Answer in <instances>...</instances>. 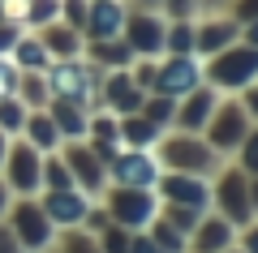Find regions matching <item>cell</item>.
Instances as JSON below:
<instances>
[{
    "label": "cell",
    "mask_w": 258,
    "mask_h": 253,
    "mask_svg": "<svg viewBox=\"0 0 258 253\" xmlns=\"http://www.w3.org/2000/svg\"><path fill=\"white\" fill-rule=\"evenodd\" d=\"M9 142H13L9 133H0V163H5V150H9Z\"/></svg>",
    "instance_id": "7dc6e473"
},
{
    "label": "cell",
    "mask_w": 258,
    "mask_h": 253,
    "mask_svg": "<svg viewBox=\"0 0 258 253\" xmlns=\"http://www.w3.org/2000/svg\"><path fill=\"white\" fill-rule=\"evenodd\" d=\"M159 159L155 150H142V146H120L116 159L108 163V185L116 189H155L159 181Z\"/></svg>",
    "instance_id": "9c48e42d"
},
{
    "label": "cell",
    "mask_w": 258,
    "mask_h": 253,
    "mask_svg": "<svg viewBox=\"0 0 258 253\" xmlns=\"http://www.w3.org/2000/svg\"><path fill=\"white\" fill-rule=\"evenodd\" d=\"M237 99H241V108H245V116L258 125V81H254V86H245V91H237Z\"/></svg>",
    "instance_id": "60d3db41"
},
{
    "label": "cell",
    "mask_w": 258,
    "mask_h": 253,
    "mask_svg": "<svg viewBox=\"0 0 258 253\" xmlns=\"http://www.w3.org/2000/svg\"><path fill=\"white\" fill-rule=\"evenodd\" d=\"M151 150H155L164 172H189V176H207V181L224 163V154H215L203 133H181V129H164V137Z\"/></svg>",
    "instance_id": "6da1fadb"
},
{
    "label": "cell",
    "mask_w": 258,
    "mask_h": 253,
    "mask_svg": "<svg viewBox=\"0 0 258 253\" xmlns=\"http://www.w3.org/2000/svg\"><path fill=\"white\" fill-rule=\"evenodd\" d=\"M18 99L26 103L30 112L47 108V103H52V86H47V73H22V77H18Z\"/></svg>",
    "instance_id": "484cf974"
},
{
    "label": "cell",
    "mask_w": 258,
    "mask_h": 253,
    "mask_svg": "<svg viewBox=\"0 0 258 253\" xmlns=\"http://www.w3.org/2000/svg\"><path fill=\"white\" fill-rule=\"evenodd\" d=\"M60 159H64L74 185L86 198H103V189H108V167L99 163V154H95L91 146L86 142H60Z\"/></svg>",
    "instance_id": "8fae6325"
},
{
    "label": "cell",
    "mask_w": 258,
    "mask_h": 253,
    "mask_svg": "<svg viewBox=\"0 0 258 253\" xmlns=\"http://www.w3.org/2000/svg\"><path fill=\"white\" fill-rule=\"evenodd\" d=\"M249 125H254V120L245 116V108H241L237 95H220V103H215L211 120L203 125V137L211 142V150H215V154L232 159V150H237L241 137L249 133Z\"/></svg>",
    "instance_id": "52a82bcc"
},
{
    "label": "cell",
    "mask_w": 258,
    "mask_h": 253,
    "mask_svg": "<svg viewBox=\"0 0 258 253\" xmlns=\"http://www.w3.org/2000/svg\"><path fill=\"white\" fill-rule=\"evenodd\" d=\"M18 35H22L18 22H0V56H9V47L18 43Z\"/></svg>",
    "instance_id": "b9f144b4"
},
{
    "label": "cell",
    "mask_w": 258,
    "mask_h": 253,
    "mask_svg": "<svg viewBox=\"0 0 258 253\" xmlns=\"http://www.w3.org/2000/svg\"><path fill=\"white\" fill-rule=\"evenodd\" d=\"M5 5H13V0H5Z\"/></svg>",
    "instance_id": "816d5d0a"
},
{
    "label": "cell",
    "mask_w": 258,
    "mask_h": 253,
    "mask_svg": "<svg viewBox=\"0 0 258 253\" xmlns=\"http://www.w3.org/2000/svg\"><path fill=\"white\" fill-rule=\"evenodd\" d=\"M207 210H194V206H172V202H159V219L164 223H172L181 236H189L194 227H198V219H203Z\"/></svg>",
    "instance_id": "f546056e"
},
{
    "label": "cell",
    "mask_w": 258,
    "mask_h": 253,
    "mask_svg": "<svg viewBox=\"0 0 258 253\" xmlns=\"http://www.w3.org/2000/svg\"><path fill=\"white\" fill-rule=\"evenodd\" d=\"M56 253H99V244L82 227H64V232H56Z\"/></svg>",
    "instance_id": "d6a6232c"
},
{
    "label": "cell",
    "mask_w": 258,
    "mask_h": 253,
    "mask_svg": "<svg viewBox=\"0 0 258 253\" xmlns=\"http://www.w3.org/2000/svg\"><path fill=\"white\" fill-rule=\"evenodd\" d=\"M138 112L151 120V125H159V129H172V116H176V99H168V95H147Z\"/></svg>",
    "instance_id": "4dcf8cb0"
},
{
    "label": "cell",
    "mask_w": 258,
    "mask_h": 253,
    "mask_svg": "<svg viewBox=\"0 0 258 253\" xmlns=\"http://www.w3.org/2000/svg\"><path fill=\"white\" fill-rule=\"evenodd\" d=\"M9 202H13V189L0 181V219H5V210H9Z\"/></svg>",
    "instance_id": "bcb514c9"
},
{
    "label": "cell",
    "mask_w": 258,
    "mask_h": 253,
    "mask_svg": "<svg viewBox=\"0 0 258 253\" xmlns=\"http://www.w3.org/2000/svg\"><path fill=\"white\" fill-rule=\"evenodd\" d=\"M43 73H47V86H52V95L82 103L86 112H99V108H103V69H99V64H91L86 56L52 60Z\"/></svg>",
    "instance_id": "7a4b0ae2"
},
{
    "label": "cell",
    "mask_w": 258,
    "mask_h": 253,
    "mask_svg": "<svg viewBox=\"0 0 258 253\" xmlns=\"http://www.w3.org/2000/svg\"><path fill=\"white\" fill-rule=\"evenodd\" d=\"M237 249L241 253H258V219H249L245 227H237Z\"/></svg>",
    "instance_id": "f35d334b"
},
{
    "label": "cell",
    "mask_w": 258,
    "mask_h": 253,
    "mask_svg": "<svg viewBox=\"0 0 258 253\" xmlns=\"http://www.w3.org/2000/svg\"><path fill=\"white\" fill-rule=\"evenodd\" d=\"M125 5L120 0H91V13H86L82 39H120V26H125Z\"/></svg>",
    "instance_id": "d6986e66"
},
{
    "label": "cell",
    "mask_w": 258,
    "mask_h": 253,
    "mask_svg": "<svg viewBox=\"0 0 258 253\" xmlns=\"http://www.w3.org/2000/svg\"><path fill=\"white\" fill-rule=\"evenodd\" d=\"M26 112H30V108L18 99V95H5V99H0V133L18 137L22 125H26Z\"/></svg>",
    "instance_id": "1f68e13d"
},
{
    "label": "cell",
    "mask_w": 258,
    "mask_h": 253,
    "mask_svg": "<svg viewBox=\"0 0 258 253\" xmlns=\"http://www.w3.org/2000/svg\"><path fill=\"white\" fill-rule=\"evenodd\" d=\"M9 60L18 64L22 73H43L47 64H52V56H47L43 39H39L35 30H22V35H18V43L9 47Z\"/></svg>",
    "instance_id": "cb8c5ba5"
},
{
    "label": "cell",
    "mask_w": 258,
    "mask_h": 253,
    "mask_svg": "<svg viewBox=\"0 0 258 253\" xmlns=\"http://www.w3.org/2000/svg\"><path fill=\"white\" fill-rule=\"evenodd\" d=\"M43 112L52 116V125L60 129V137H64V142H82V137H86V120H91V112H86L82 103L52 95V103H47Z\"/></svg>",
    "instance_id": "ffe728a7"
},
{
    "label": "cell",
    "mask_w": 258,
    "mask_h": 253,
    "mask_svg": "<svg viewBox=\"0 0 258 253\" xmlns=\"http://www.w3.org/2000/svg\"><path fill=\"white\" fill-rule=\"evenodd\" d=\"M0 22H13V18H9V5H5V0H0Z\"/></svg>",
    "instance_id": "c3c4849f"
},
{
    "label": "cell",
    "mask_w": 258,
    "mask_h": 253,
    "mask_svg": "<svg viewBox=\"0 0 258 253\" xmlns=\"http://www.w3.org/2000/svg\"><path fill=\"white\" fill-rule=\"evenodd\" d=\"M39 172H43V154L26 137H13L5 150V163H0V181L13 189V198H39V189H43Z\"/></svg>",
    "instance_id": "8992f818"
},
{
    "label": "cell",
    "mask_w": 258,
    "mask_h": 253,
    "mask_svg": "<svg viewBox=\"0 0 258 253\" xmlns=\"http://www.w3.org/2000/svg\"><path fill=\"white\" fill-rule=\"evenodd\" d=\"M129 253H164V249H159L147 232H134V236H129Z\"/></svg>",
    "instance_id": "7bdbcfd3"
},
{
    "label": "cell",
    "mask_w": 258,
    "mask_h": 253,
    "mask_svg": "<svg viewBox=\"0 0 258 253\" xmlns=\"http://www.w3.org/2000/svg\"><path fill=\"white\" fill-rule=\"evenodd\" d=\"M43 189H78L74 185V176H69V167H64V159H60V150H52V154H43ZM39 189V193H43Z\"/></svg>",
    "instance_id": "f1b7e54d"
},
{
    "label": "cell",
    "mask_w": 258,
    "mask_h": 253,
    "mask_svg": "<svg viewBox=\"0 0 258 253\" xmlns=\"http://www.w3.org/2000/svg\"><path fill=\"white\" fill-rule=\"evenodd\" d=\"M43 253H56V244H52V249H43Z\"/></svg>",
    "instance_id": "f907efd6"
},
{
    "label": "cell",
    "mask_w": 258,
    "mask_h": 253,
    "mask_svg": "<svg viewBox=\"0 0 258 253\" xmlns=\"http://www.w3.org/2000/svg\"><path fill=\"white\" fill-rule=\"evenodd\" d=\"M5 223H9V232L18 236V244L26 253H43V249L56 244V227H52V219L43 215L39 198H13L9 210H5Z\"/></svg>",
    "instance_id": "5b68a950"
},
{
    "label": "cell",
    "mask_w": 258,
    "mask_h": 253,
    "mask_svg": "<svg viewBox=\"0 0 258 253\" xmlns=\"http://www.w3.org/2000/svg\"><path fill=\"white\" fill-rule=\"evenodd\" d=\"M86 13H91V0H60V22H64V26L82 30L86 26Z\"/></svg>",
    "instance_id": "8d00e7d4"
},
{
    "label": "cell",
    "mask_w": 258,
    "mask_h": 253,
    "mask_svg": "<svg viewBox=\"0 0 258 253\" xmlns=\"http://www.w3.org/2000/svg\"><path fill=\"white\" fill-rule=\"evenodd\" d=\"M116 133H120V146H142V150H151V146L164 137V129L159 125H151L142 112H129V116H120V125H116Z\"/></svg>",
    "instance_id": "d4e9b609"
},
{
    "label": "cell",
    "mask_w": 258,
    "mask_h": 253,
    "mask_svg": "<svg viewBox=\"0 0 258 253\" xmlns=\"http://www.w3.org/2000/svg\"><path fill=\"white\" fill-rule=\"evenodd\" d=\"M164 52L194 56V18H168V26H164Z\"/></svg>",
    "instance_id": "4316f807"
},
{
    "label": "cell",
    "mask_w": 258,
    "mask_h": 253,
    "mask_svg": "<svg viewBox=\"0 0 258 253\" xmlns=\"http://www.w3.org/2000/svg\"><path fill=\"white\" fill-rule=\"evenodd\" d=\"M18 137H26V142L35 146L39 154L60 150V142H64V137H60V129L52 125V116H47L43 108H39V112H26V125H22V133H18Z\"/></svg>",
    "instance_id": "603a6c76"
},
{
    "label": "cell",
    "mask_w": 258,
    "mask_h": 253,
    "mask_svg": "<svg viewBox=\"0 0 258 253\" xmlns=\"http://www.w3.org/2000/svg\"><path fill=\"white\" fill-rule=\"evenodd\" d=\"M215 103H220V91L203 81L198 91H189V95H181V99H176V116H172V129H181V133H203V125L211 120Z\"/></svg>",
    "instance_id": "2e32d148"
},
{
    "label": "cell",
    "mask_w": 258,
    "mask_h": 253,
    "mask_svg": "<svg viewBox=\"0 0 258 253\" xmlns=\"http://www.w3.org/2000/svg\"><path fill=\"white\" fill-rule=\"evenodd\" d=\"M203 60L198 56H172L164 52L155 64V81H151V95H168V99H181V95L198 91L203 86Z\"/></svg>",
    "instance_id": "30bf717a"
},
{
    "label": "cell",
    "mask_w": 258,
    "mask_h": 253,
    "mask_svg": "<svg viewBox=\"0 0 258 253\" xmlns=\"http://www.w3.org/2000/svg\"><path fill=\"white\" fill-rule=\"evenodd\" d=\"M82 56L91 64H99L103 73L108 69H129V64H134V52H129L125 39H91V43H82Z\"/></svg>",
    "instance_id": "7402d4cb"
},
{
    "label": "cell",
    "mask_w": 258,
    "mask_h": 253,
    "mask_svg": "<svg viewBox=\"0 0 258 253\" xmlns=\"http://www.w3.org/2000/svg\"><path fill=\"white\" fill-rule=\"evenodd\" d=\"M147 236H151V240H155V244H159L164 253H189V236H181V232H176L172 223H164L159 215H155V219L147 223Z\"/></svg>",
    "instance_id": "83f0119b"
},
{
    "label": "cell",
    "mask_w": 258,
    "mask_h": 253,
    "mask_svg": "<svg viewBox=\"0 0 258 253\" xmlns=\"http://www.w3.org/2000/svg\"><path fill=\"white\" fill-rule=\"evenodd\" d=\"M129 227H120V223H108L99 236H95V244H99V253H129Z\"/></svg>",
    "instance_id": "e575fe53"
},
{
    "label": "cell",
    "mask_w": 258,
    "mask_h": 253,
    "mask_svg": "<svg viewBox=\"0 0 258 253\" xmlns=\"http://www.w3.org/2000/svg\"><path fill=\"white\" fill-rule=\"evenodd\" d=\"M155 198L172 202V206H194V210H211V181L189 172H159Z\"/></svg>",
    "instance_id": "4fadbf2b"
},
{
    "label": "cell",
    "mask_w": 258,
    "mask_h": 253,
    "mask_svg": "<svg viewBox=\"0 0 258 253\" xmlns=\"http://www.w3.org/2000/svg\"><path fill=\"white\" fill-rule=\"evenodd\" d=\"M237 39H241V22L228 18V13H198L194 18V56L198 60L232 47Z\"/></svg>",
    "instance_id": "5bb4252c"
},
{
    "label": "cell",
    "mask_w": 258,
    "mask_h": 253,
    "mask_svg": "<svg viewBox=\"0 0 258 253\" xmlns=\"http://www.w3.org/2000/svg\"><path fill=\"white\" fill-rule=\"evenodd\" d=\"M164 26L168 18L155 9H129L125 26H120V39L129 43L134 56H164Z\"/></svg>",
    "instance_id": "7c38bea8"
},
{
    "label": "cell",
    "mask_w": 258,
    "mask_h": 253,
    "mask_svg": "<svg viewBox=\"0 0 258 253\" xmlns=\"http://www.w3.org/2000/svg\"><path fill=\"white\" fill-rule=\"evenodd\" d=\"M142 99H147V91L134 86L129 69H108V73H103V108H108V112L129 116V112L142 108Z\"/></svg>",
    "instance_id": "ac0fdd59"
},
{
    "label": "cell",
    "mask_w": 258,
    "mask_h": 253,
    "mask_svg": "<svg viewBox=\"0 0 258 253\" xmlns=\"http://www.w3.org/2000/svg\"><path fill=\"white\" fill-rule=\"evenodd\" d=\"M39 206H43V215L52 219L56 232H64V227H78V223H82L91 198H86L82 189H43V193H39Z\"/></svg>",
    "instance_id": "9a60e30c"
},
{
    "label": "cell",
    "mask_w": 258,
    "mask_h": 253,
    "mask_svg": "<svg viewBox=\"0 0 258 253\" xmlns=\"http://www.w3.org/2000/svg\"><path fill=\"white\" fill-rule=\"evenodd\" d=\"M211 210L224 215L232 227H245L254 219V206H249V176L241 172L232 159L220 163V172L211 176Z\"/></svg>",
    "instance_id": "277c9868"
},
{
    "label": "cell",
    "mask_w": 258,
    "mask_h": 253,
    "mask_svg": "<svg viewBox=\"0 0 258 253\" xmlns=\"http://www.w3.org/2000/svg\"><path fill=\"white\" fill-rule=\"evenodd\" d=\"M99 202H103V210H108L112 223L129 227V232H147V223L159 215L155 189H116V185H108Z\"/></svg>",
    "instance_id": "ba28073f"
},
{
    "label": "cell",
    "mask_w": 258,
    "mask_h": 253,
    "mask_svg": "<svg viewBox=\"0 0 258 253\" xmlns=\"http://www.w3.org/2000/svg\"><path fill=\"white\" fill-rule=\"evenodd\" d=\"M232 163H237L245 176H258V125H249V133L241 137V146L232 150Z\"/></svg>",
    "instance_id": "836d02e7"
},
{
    "label": "cell",
    "mask_w": 258,
    "mask_h": 253,
    "mask_svg": "<svg viewBox=\"0 0 258 253\" xmlns=\"http://www.w3.org/2000/svg\"><path fill=\"white\" fill-rule=\"evenodd\" d=\"M155 64H159V56H134V64H129L134 86H138V91H147V95H151V81H155Z\"/></svg>",
    "instance_id": "d590c367"
},
{
    "label": "cell",
    "mask_w": 258,
    "mask_h": 253,
    "mask_svg": "<svg viewBox=\"0 0 258 253\" xmlns=\"http://www.w3.org/2000/svg\"><path fill=\"white\" fill-rule=\"evenodd\" d=\"M228 18H237V22H254L258 18V0H228Z\"/></svg>",
    "instance_id": "ab89813d"
},
{
    "label": "cell",
    "mask_w": 258,
    "mask_h": 253,
    "mask_svg": "<svg viewBox=\"0 0 258 253\" xmlns=\"http://www.w3.org/2000/svg\"><path fill=\"white\" fill-rule=\"evenodd\" d=\"M0 253H26V249L18 244V236L9 232V223H5V219H0Z\"/></svg>",
    "instance_id": "ee69618b"
},
{
    "label": "cell",
    "mask_w": 258,
    "mask_h": 253,
    "mask_svg": "<svg viewBox=\"0 0 258 253\" xmlns=\"http://www.w3.org/2000/svg\"><path fill=\"white\" fill-rule=\"evenodd\" d=\"M232 244H237V227L224 215H215V210H207L198 219V227L189 232V253H224Z\"/></svg>",
    "instance_id": "e0dca14e"
},
{
    "label": "cell",
    "mask_w": 258,
    "mask_h": 253,
    "mask_svg": "<svg viewBox=\"0 0 258 253\" xmlns=\"http://www.w3.org/2000/svg\"><path fill=\"white\" fill-rule=\"evenodd\" d=\"M18 77H22V69L9 56H0V99H5V95H18Z\"/></svg>",
    "instance_id": "74e56055"
},
{
    "label": "cell",
    "mask_w": 258,
    "mask_h": 253,
    "mask_svg": "<svg viewBox=\"0 0 258 253\" xmlns=\"http://www.w3.org/2000/svg\"><path fill=\"white\" fill-rule=\"evenodd\" d=\"M224 253H241V249H237V244H232V249H224Z\"/></svg>",
    "instance_id": "681fc988"
},
{
    "label": "cell",
    "mask_w": 258,
    "mask_h": 253,
    "mask_svg": "<svg viewBox=\"0 0 258 253\" xmlns=\"http://www.w3.org/2000/svg\"><path fill=\"white\" fill-rule=\"evenodd\" d=\"M203 77L220 95H237L245 86H254L258 81V47H249V43L237 39L232 47H224V52H215V56L203 60Z\"/></svg>",
    "instance_id": "3957f363"
},
{
    "label": "cell",
    "mask_w": 258,
    "mask_h": 253,
    "mask_svg": "<svg viewBox=\"0 0 258 253\" xmlns=\"http://www.w3.org/2000/svg\"><path fill=\"white\" fill-rule=\"evenodd\" d=\"M39 39H43V47H47V56L52 60H69V56H82V30H74V26H64L60 18L56 22H47L43 30H35Z\"/></svg>",
    "instance_id": "44dd1931"
},
{
    "label": "cell",
    "mask_w": 258,
    "mask_h": 253,
    "mask_svg": "<svg viewBox=\"0 0 258 253\" xmlns=\"http://www.w3.org/2000/svg\"><path fill=\"white\" fill-rule=\"evenodd\" d=\"M241 43L258 47V18H254V22H241Z\"/></svg>",
    "instance_id": "f6af8a7d"
}]
</instances>
